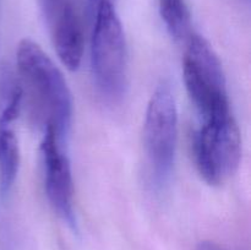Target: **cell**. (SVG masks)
I'll list each match as a JSON object with an SVG mask.
<instances>
[{"mask_svg":"<svg viewBox=\"0 0 251 250\" xmlns=\"http://www.w3.org/2000/svg\"><path fill=\"white\" fill-rule=\"evenodd\" d=\"M17 70L22 86L31 98L38 120L54 130L61 144L66 141L73 122V97L58 66L31 39H22L17 48Z\"/></svg>","mask_w":251,"mask_h":250,"instance_id":"obj_1","label":"cell"},{"mask_svg":"<svg viewBox=\"0 0 251 250\" xmlns=\"http://www.w3.org/2000/svg\"><path fill=\"white\" fill-rule=\"evenodd\" d=\"M91 66L96 87L107 102L117 103L127 86L126 42L113 1L100 0L92 9Z\"/></svg>","mask_w":251,"mask_h":250,"instance_id":"obj_2","label":"cell"},{"mask_svg":"<svg viewBox=\"0 0 251 250\" xmlns=\"http://www.w3.org/2000/svg\"><path fill=\"white\" fill-rule=\"evenodd\" d=\"M186 91L202 120L230 112L222 63L203 37H189L183 61Z\"/></svg>","mask_w":251,"mask_h":250,"instance_id":"obj_3","label":"cell"},{"mask_svg":"<svg viewBox=\"0 0 251 250\" xmlns=\"http://www.w3.org/2000/svg\"><path fill=\"white\" fill-rule=\"evenodd\" d=\"M196 167L208 185H220L233 175L242 158V139L232 113L203 120L194 136Z\"/></svg>","mask_w":251,"mask_h":250,"instance_id":"obj_4","label":"cell"},{"mask_svg":"<svg viewBox=\"0 0 251 250\" xmlns=\"http://www.w3.org/2000/svg\"><path fill=\"white\" fill-rule=\"evenodd\" d=\"M178 137V112L171 85L159 83L145 115L144 142L152 176L157 186L168 183L174 167Z\"/></svg>","mask_w":251,"mask_h":250,"instance_id":"obj_5","label":"cell"},{"mask_svg":"<svg viewBox=\"0 0 251 250\" xmlns=\"http://www.w3.org/2000/svg\"><path fill=\"white\" fill-rule=\"evenodd\" d=\"M41 145L44 167L46 193L56 215L70 228L76 229L74 210V180L70 161L64 152L63 144L50 127H46Z\"/></svg>","mask_w":251,"mask_h":250,"instance_id":"obj_6","label":"cell"},{"mask_svg":"<svg viewBox=\"0 0 251 250\" xmlns=\"http://www.w3.org/2000/svg\"><path fill=\"white\" fill-rule=\"evenodd\" d=\"M59 59L69 70H77L83 55V32L73 5L59 1L44 11Z\"/></svg>","mask_w":251,"mask_h":250,"instance_id":"obj_7","label":"cell"},{"mask_svg":"<svg viewBox=\"0 0 251 250\" xmlns=\"http://www.w3.org/2000/svg\"><path fill=\"white\" fill-rule=\"evenodd\" d=\"M20 167L19 142L14 131L0 125V196L7 195Z\"/></svg>","mask_w":251,"mask_h":250,"instance_id":"obj_8","label":"cell"},{"mask_svg":"<svg viewBox=\"0 0 251 250\" xmlns=\"http://www.w3.org/2000/svg\"><path fill=\"white\" fill-rule=\"evenodd\" d=\"M24 86L20 78L15 77L10 70H4L0 75V125L7 126L20 114Z\"/></svg>","mask_w":251,"mask_h":250,"instance_id":"obj_9","label":"cell"},{"mask_svg":"<svg viewBox=\"0 0 251 250\" xmlns=\"http://www.w3.org/2000/svg\"><path fill=\"white\" fill-rule=\"evenodd\" d=\"M159 14L169 34L176 41L190 31V14L184 0H159Z\"/></svg>","mask_w":251,"mask_h":250,"instance_id":"obj_10","label":"cell"},{"mask_svg":"<svg viewBox=\"0 0 251 250\" xmlns=\"http://www.w3.org/2000/svg\"><path fill=\"white\" fill-rule=\"evenodd\" d=\"M195 250H228L227 248L222 247V245L217 244L215 242H201L200 244L196 247Z\"/></svg>","mask_w":251,"mask_h":250,"instance_id":"obj_11","label":"cell"},{"mask_svg":"<svg viewBox=\"0 0 251 250\" xmlns=\"http://www.w3.org/2000/svg\"><path fill=\"white\" fill-rule=\"evenodd\" d=\"M98 1H100V0H90V6H91V9H93V7L96 6V4H97ZM109 1H114V0H109Z\"/></svg>","mask_w":251,"mask_h":250,"instance_id":"obj_12","label":"cell"}]
</instances>
